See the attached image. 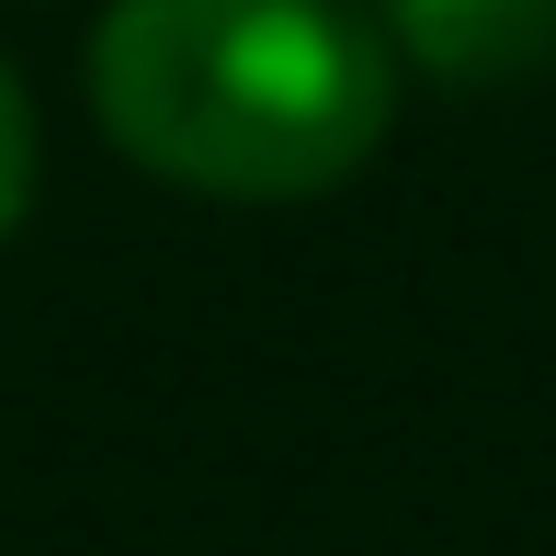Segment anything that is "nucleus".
Listing matches in <instances>:
<instances>
[{
  "label": "nucleus",
  "mask_w": 556,
  "mask_h": 556,
  "mask_svg": "<svg viewBox=\"0 0 556 556\" xmlns=\"http://www.w3.org/2000/svg\"><path fill=\"white\" fill-rule=\"evenodd\" d=\"M23 205H35V103H23V68L0 46V239L23 227Z\"/></svg>",
  "instance_id": "3"
},
{
  "label": "nucleus",
  "mask_w": 556,
  "mask_h": 556,
  "mask_svg": "<svg viewBox=\"0 0 556 556\" xmlns=\"http://www.w3.org/2000/svg\"><path fill=\"white\" fill-rule=\"evenodd\" d=\"M364 23L387 35V58H420L454 91L534 80L556 58V0H364Z\"/></svg>",
  "instance_id": "2"
},
{
  "label": "nucleus",
  "mask_w": 556,
  "mask_h": 556,
  "mask_svg": "<svg viewBox=\"0 0 556 556\" xmlns=\"http://www.w3.org/2000/svg\"><path fill=\"white\" fill-rule=\"evenodd\" d=\"M91 114L182 193L307 205L387 148L397 58L352 0H114Z\"/></svg>",
  "instance_id": "1"
}]
</instances>
